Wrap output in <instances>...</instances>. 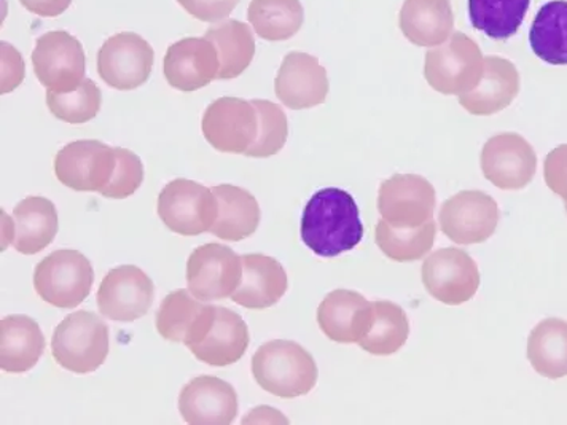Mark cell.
<instances>
[{"label": "cell", "mask_w": 567, "mask_h": 425, "mask_svg": "<svg viewBox=\"0 0 567 425\" xmlns=\"http://www.w3.org/2000/svg\"><path fill=\"white\" fill-rule=\"evenodd\" d=\"M116 166L114 147L101 141H75L54 156V174L65 187L75 191L103 194Z\"/></svg>", "instance_id": "9c48e42d"}, {"label": "cell", "mask_w": 567, "mask_h": 425, "mask_svg": "<svg viewBox=\"0 0 567 425\" xmlns=\"http://www.w3.org/2000/svg\"><path fill=\"white\" fill-rule=\"evenodd\" d=\"M154 300V282L133 265L109 271L97 290L101 314L115 322H134L144 318Z\"/></svg>", "instance_id": "9a60e30c"}, {"label": "cell", "mask_w": 567, "mask_h": 425, "mask_svg": "<svg viewBox=\"0 0 567 425\" xmlns=\"http://www.w3.org/2000/svg\"><path fill=\"white\" fill-rule=\"evenodd\" d=\"M528 359L533 369L548 380L567 376V322L545 319L530 332Z\"/></svg>", "instance_id": "4dcf8cb0"}, {"label": "cell", "mask_w": 567, "mask_h": 425, "mask_svg": "<svg viewBox=\"0 0 567 425\" xmlns=\"http://www.w3.org/2000/svg\"><path fill=\"white\" fill-rule=\"evenodd\" d=\"M247 18L258 38L282 42L303 27L305 12L300 0H252Z\"/></svg>", "instance_id": "d6a6232c"}, {"label": "cell", "mask_w": 567, "mask_h": 425, "mask_svg": "<svg viewBox=\"0 0 567 425\" xmlns=\"http://www.w3.org/2000/svg\"><path fill=\"white\" fill-rule=\"evenodd\" d=\"M435 235L437 225L434 219L417 228L392 227L386 220L381 219L374 230V239L381 252L400 263L421 260L427 256L434 247Z\"/></svg>", "instance_id": "e575fe53"}, {"label": "cell", "mask_w": 567, "mask_h": 425, "mask_svg": "<svg viewBox=\"0 0 567 425\" xmlns=\"http://www.w3.org/2000/svg\"><path fill=\"white\" fill-rule=\"evenodd\" d=\"M9 242L23 256H34L52 245L60 220L58 210L50 199L42 196H29L13 209Z\"/></svg>", "instance_id": "d4e9b609"}, {"label": "cell", "mask_w": 567, "mask_h": 425, "mask_svg": "<svg viewBox=\"0 0 567 425\" xmlns=\"http://www.w3.org/2000/svg\"><path fill=\"white\" fill-rule=\"evenodd\" d=\"M20 3L39 17L54 18L63 14L71 7L72 0H20Z\"/></svg>", "instance_id": "b9f144b4"}, {"label": "cell", "mask_w": 567, "mask_h": 425, "mask_svg": "<svg viewBox=\"0 0 567 425\" xmlns=\"http://www.w3.org/2000/svg\"><path fill=\"white\" fill-rule=\"evenodd\" d=\"M519 93V74L512 61L485 58V71L477 86L461 94L460 104L472 115H494L514 103Z\"/></svg>", "instance_id": "cb8c5ba5"}, {"label": "cell", "mask_w": 567, "mask_h": 425, "mask_svg": "<svg viewBox=\"0 0 567 425\" xmlns=\"http://www.w3.org/2000/svg\"><path fill=\"white\" fill-rule=\"evenodd\" d=\"M534 54L551 65H567V0L545 3L529 31Z\"/></svg>", "instance_id": "f546056e"}, {"label": "cell", "mask_w": 567, "mask_h": 425, "mask_svg": "<svg viewBox=\"0 0 567 425\" xmlns=\"http://www.w3.org/2000/svg\"><path fill=\"white\" fill-rule=\"evenodd\" d=\"M249 341V329L241 315L228 308L214 307L213 319L205 335L188 349L198 361L207 365L228 366L241 361Z\"/></svg>", "instance_id": "ffe728a7"}, {"label": "cell", "mask_w": 567, "mask_h": 425, "mask_svg": "<svg viewBox=\"0 0 567 425\" xmlns=\"http://www.w3.org/2000/svg\"><path fill=\"white\" fill-rule=\"evenodd\" d=\"M214 307L199 303L190 290L179 289L163 300L156 312V330L165 340L192 348L205 335Z\"/></svg>", "instance_id": "603a6c76"}, {"label": "cell", "mask_w": 567, "mask_h": 425, "mask_svg": "<svg viewBox=\"0 0 567 425\" xmlns=\"http://www.w3.org/2000/svg\"><path fill=\"white\" fill-rule=\"evenodd\" d=\"M219 216L209 232L224 241L238 242L249 238L260 224V206L252 194L235 185L213 187Z\"/></svg>", "instance_id": "83f0119b"}, {"label": "cell", "mask_w": 567, "mask_h": 425, "mask_svg": "<svg viewBox=\"0 0 567 425\" xmlns=\"http://www.w3.org/2000/svg\"><path fill=\"white\" fill-rule=\"evenodd\" d=\"M205 38L219 53L220 71L217 80L239 77L252 63L256 39L252 29L243 21L225 20L206 31Z\"/></svg>", "instance_id": "f1b7e54d"}, {"label": "cell", "mask_w": 567, "mask_h": 425, "mask_svg": "<svg viewBox=\"0 0 567 425\" xmlns=\"http://www.w3.org/2000/svg\"><path fill=\"white\" fill-rule=\"evenodd\" d=\"M423 283L427 293L449 307L472 300L480 287V271L474 258L461 249H440L423 265Z\"/></svg>", "instance_id": "5bb4252c"}, {"label": "cell", "mask_w": 567, "mask_h": 425, "mask_svg": "<svg viewBox=\"0 0 567 425\" xmlns=\"http://www.w3.org/2000/svg\"><path fill=\"white\" fill-rule=\"evenodd\" d=\"M409 335V318L399 304L373 301L372 322L359 346L372 355H392L405 346Z\"/></svg>", "instance_id": "1f68e13d"}, {"label": "cell", "mask_w": 567, "mask_h": 425, "mask_svg": "<svg viewBox=\"0 0 567 425\" xmlns=\"http://www.w3.org/2000/svg\"><path fill=\"white\" fill-rule=\"evenodd\" d=\"M35 77L47 90L65 93L85 80L86 56L82 43L65 31L40 35L32 52Z\"/></svg>", "instance_id": "52a82bcc"}, {"label": "cell", "mask_w": 567, "mask_h": 425, "mask_svg": "<svg viewBox=\"0 0 567 425\" xmlns=\"http://www.w3.org/2000/svg\"><path fill=\"white\" fill-rule=\"evenodd\" d=\"M179 410L190 425H230L238 416V395L227 381L199 376L182 388Z\"/></svg>", "instance_id": "d6986e66"}, {"label": "cell", "mask_w": 567, "mask_h": 425, "mask_svg": "<svg viewBox=\"0 0 567 425\" xmlns=\"http://www.w3.org/2000/svg\"><path fill=\"white\" fill-rule=\"evenodd\" d=\"M116 166L114 176L103 190L105 198L125 199L134 195L144 182V166L140 156L128 148L115 147Z\"/></svg>", "instance_id": "74e56055"}, {"label": "cell", "mask_w": 567, "mask_h": 425, "mask_svg": "<svg viewBox=\"0 0 567 425\" xmlns=\"http://www.w3.org/2000/svg\"><path fill=\"white\" fill-rule=\"evenodd\" d=\"M101 104H103V94L91 79L83 80L79 89L65 91V93L47 91V105L50 112L61 122L71 123V125H82L96 118Z\"/></svg>", "instance_id": "d590c367"}, {"label": "cell", "mask_w": 567, "mask_h": 425, "mask_svg": "<svg viewBox=\"0 0 567 425\" xmlns=\"http://www.w3.org/2000/svg\"><path fill=\"white\" fill-rule=\"evenodd\" d=\"M403 35L417 46H437L453 34L450 0H405L399 14Z\"/></svg>", "instance_id": "4316f807"}, {"label": "cell", "mask_w": 567, "mask_h": 425, "mask_svg": "<svg viewBox=\"0 0 567 425\" xmlns=\"http://www.w3.org/2000/svg\"><path fill=\"white\" fill-rule=\"evenodd\" d=\"M243 278L231 300L247 310L275 307L286 296L289 279L282 265L261 253L241 256Z\"/></svg>", "instance_id": "7402d4cb"}, {"label": "cell", "mask_w": 567, "mask_h": 425, "mask_svg": "<svg viewBox=\"0 0 567 425\" xmlns=\"http://www.w3.org/2000/svg\"><path fill=\"white\" fill-rule=\"evenodd\" d=\"M566 212H567V205H566Z\"/></svg>", "instance_id": "7bdbcfd3"}, {"label": "cell", "mask_w": 567, "mask_h": 425, "mask_svg": "<svg viewBox=\"0 0 567 425\" xmlns=\"http://www.w3.org/2000/svg\"><path fill=\"white\" fill-rule=\"evenodd\" d=\"M530 0H468L472 27L489 39L514 38L525 21Z\"/></svg>", "instance_id": "836d02e7"}, {"label": "cell", "mask_w": 567, "mask_h": 425, "mask_svg": "<svg viewBox=\"0 0 567 425\" xmlns=\"http://www.w3.org/2000/svg\"><path fill=\"white\" fill-rule=\"evenodd\" d=\"M155 52L147 40L134 32H120L105 40L97 53L100 77L112 89H140L151 77Z\"/></svg>", "instance_id": "30bf717a"}, {"label": "cell", "mask_w": 567, "mask_h": 425, "mask_svg": "<svg viewBox=\"0 0 567 425\" xmlns=\"http://www.w3.org/2000/svg\"><path fill=\"white\" fill-rule=\"evenodd\" d=\"M276 96L292 111H303L326 103L329 96L326 68L311 54H287L276 77Z\"/></svg>", "instance_id": "e0dca14e"}, {"label": "cell", "mask_w": 567, "mask_h": 425, "mask_svg": "<svg viewBox=\"0 0 567 425\" xmlns=\"http://www.w3.org/2000/svg\"><path fill=\"white\" fill-rule=\"evenodd\" d=\"M372 322V303L352 290H333L319 304L323 335L338 344L358 343Z\"/></svg>", "instance_id": "44dd1931"}, {"label": "cell", "mask_w": 567, "mask_h": 425, "mask_svg": "<svg viewBox=\"0 0 567 425\" xmlns=\"http://www.w3.org/2000/svg\"><path fill=\"white\" fill-rule=\"evenodd\" d=\"M258 112L252 101L220 97L210 103L203 115L206 141L221 154H243L258 137Z\"/></svg>", "instance_id": "7c38bea8"}, {"label": "cell", "mask_w": 567, "mask_h": 425, "mask_svg": "<svg viewBox=\"0 0 567 425\" xmlns=\"http://www.w3.org/2000/svg\"><path fill=\"white\" fill-rule=\"evenodd\" d=\"M111 348L107 323L89 311L68 315L54 329L52 352L58 365L68 372L89 374L105 362Z\"/></svg>", "instance_id": "3957f363"}, {"label": "cell", "mask_w": 567, "mask_h": 425, "mask_svg": "<svg viewBox=\"0 0 567 425\" xmlns=\"http://www.w3.org/2000/svg\"><path fill=\"white\" fill-rule=\"evenodd\" d=\"M158 216L171 231L198 236L210 231L219 216V203L213 188L194 180L169 182L158 196Z\"/></svg>", "instance_id": "8992f818"}, {"label": "cell", "mask_w": 567, "mask_h": 425, "mask_svg": "<svg viewBox=\"0 0 567 425\" xmlns=\"http://www.w3.org/2000/svg\"><path fill=\"white\" fill-rule=\"evenodd\" d=\"M185 12L205 23L225 20L236 9L239 0H177Z\"/></svg>", "instance_id": "ab89813d"}, {"label": "cell", "mask_w": 567, "mask_h": 425, "mask_svg": "<svg viewBox=\"0 0 567 425\" xmlns=\"http://www.w3.org/2000/svg\"><path fill=\"white\" fill-rule=\"evenodd\" d=\"M435 203V188L416 174H395L378 194L381 219L398 228L423 227L434 219Z\"/></svg>", "instance_id": "8fae6325"}, {"label": "cell", "mask_w": 567, "mask_h": 425, "mask_svg": "<svg viewBox=\"0 0 567 425\" xmlns=\"http://www.w3.org/2000/svg\"><path fill=\"white\" fill-rule=\"evenodd\" d=\"M45 351V336L39 323L28 315H7L0 321V369L27 373Z\"/></svg>", "instance_id": "484cf974"}, {"label": "cell", "mask_w": 567, "mask_h": 425, "mask_svg": "<svg viewBox=\"0 0 567 425\" xmlns=\"http://www.w3.org/2000/svg\"><path fill=\"white\" fill-rule=\"evenodd\" d=\"M301 239L318 257L333 258L361 245L363 224L354 198L341 188L312 195L301 217Z\"/></svg>", "instance_id": "6da1fadb"}, {"label": "cell", "mask_w": 567, "mask_h": 425, "mask_svg": "<svg viewBox=\"0 0 567 425\" xmlns=\"http://www.w3.org/2000/svg\"><path fill=\"white\" fill-rule=\"evenodd\" d=\"M499 224L496 199L483 191H460L440 209V228L456 245L471 246L488 241Z\"/></svg>", "instance_id": "4fadbf2b"}, {"label": "cell", "mask_w": 567, "mask_h": 425, "mask_svg": "<svg viewBox=\"0 0 567 425\" xmlns=\"http://www.w3.org/2000/svg\"><path fill=\"white\" fill-rule=\"evenodd\" d=\"M94 272L89 258L79 250H56L35 267L34 289L52 307H79L89 298Z\"/></svg>", "instance_id": "5b68a950"}, {"label": "cell", "mask_w": 567, "mask_h": 425, "mask_svg": "<svg viewBox=\"0 0 567 425\" xmlns=\"http://www.w3.org/2000/svg\"><path fill=\"white\" fill-rule=\"evenodd\" d=\"M220 60L216 46L206 38H187L166 52L163 72L173 89L196 91L219 77Z\"/></svg>", "instance_id": "ac0fdd59"}, {"label": "cell", "mask_w": 567, "mask_h": 425, "mask_svg": "<svg viewBox=\"0 0 567 425\" xmlns=\"http://www.w3.org/2000/svg\"><path fill=\"white\" fill-rule=\"evenodd\" d=\"M243 278L241 257L231 247L210 242L195 249L187 261V283L199 301L231 298Z\"/></svg>", "instance_id": "ba28073f"}, {"label": "cell", "mask_w": 567, "mask_h": 425, "mask_svg": "<svg viewBox=\"0 0 567 425\" xmlns=\"http://www.w3.org/2000/svg\"><path fill=\"white\" fill-rule=\"evenodd\" d=\"M545 184L554 194L561 196L567 205V144L554 148L545 158Z\"/></svg>", "instance_id": "f35d334b"}, {"label": "cell", "mask_w": 567, "mask_h": 425, "mask_svg": "<svg viewBox=\"0 0 567 425\" xmlns=\"http://www.w3.org/2000/svg\"><path fill=\"white\" fill-rule=\"evenodd\" d=\"M258 112V137L246 156L252 158H268L279 154L289 136V122L284 114L281 105L265 100H254Z\"/></svg>", "instance_id": "8d00e7d4"}, {"label": "cell", "mask_w": 567, "mask_h": 425, "mask_svg": "<svg viewBox=\"0 0 567 425\" xmlns=\"http://www.w3.org/2000/svg\"><path fill=\"white\" fill-rule=\"evenodd\" d=\"M485 58L477 43L463 32H454L445 43L425 53L424 77L442 94L461 96L478 85Z\"/></svg>", "instance_id": "277c9868"}, {"label": "cell", "mask_w": 567, "mask_h": 425, "mask_svg": "<svg viewBox=\"0 0 567 425\" xmlns=\"http://www.w3.org/2000/svg\"><path fill=\"white\" fill-rule=\"evenodd\" d=\"M2 86L0 93H10L21 85L24 79L23 56L10 43L2 42Z\"/></svg>", "instance_id": "60d3db41"}, {"label": "cell", "mask_w": 567, "mask_h": 425, "mask_svg": "<svg viewBox=\"0 0 567 425\" xmlns=\"http://www.w3.org/2000/svg\"><path fill=\"white\" fill-rule=\"evenodd\" d=\"M482 170L501 190H522L536 176L537 155L533 145L516 133L491 137L482 152Z\"/></svg>", "instance_id": "2e32d148"}, {"label": "cell", "mask_w": 567, "mask_h": 425, "mask_svg": "<svg viewBox=\"0 0 567 425\" xmlns=\"http://www.w3.org/2000/svg\"><path fill=\"white\" fill-rule=\"evenodd\" d=\"M258 386L276 397L297 398L310 394L318 383V365L296 341H268L252 357Z\"/></svg>", "instance_id": "7a4b0ae2"}]
</instances>
